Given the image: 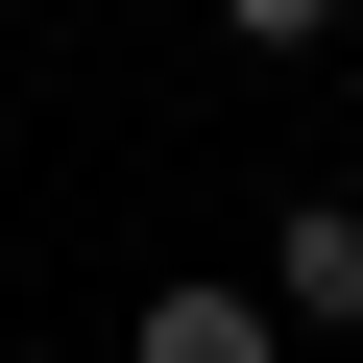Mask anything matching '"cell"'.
<instances>
[{
    "mask_svg": "<svg viewBox=\"0 0 363 363\" xmlns=\"http://www.w3.org/2000/svg\"><path fill=\"white\" fill-rule=\"evenodd\" d=\"M267 315L291 339H363V194H291L267 218Z\"/></svg>",
    "mask_w": 363,
    "mask_h": 363,
    "instance_id": "obj_1",
    "label": "cell"
},
{
    "mask_svg": "<svg viewBox=\"0 0 363 363\" xmlns=\"http://www.w3.org/2000/svg\"><path fill=\"white\" fill-rule=\"evenodd\" d=\"M121 363H291V315L194 267V291H145V315H121Z\"/></svg>",
    "mask_w": 363,
    "mask_h": 363,
    "instance_id": "obj_2",
    "label": "cell"
},
{
    "mask_svg": "<svg viewBox=\"0 0 363 363\" xmlns=\"http://www.w3.org/2000/svg\"><path fill=\"white\" fill-rule=\"evenodd\" d=\"M218 49H339V0H218Z\"/></svg>",
    "mask_w": 363,
    "mask_h": 363,
    "instance_id": "obj_3",
    "label": "cell"
}]
</instances>
